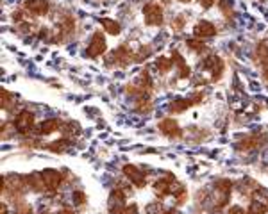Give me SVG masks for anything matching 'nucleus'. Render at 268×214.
<instances>
[{
    "instance_id": "obj_19",
    "label": "nucleus",
    "mask_w": 268,
    "mask_h": 214,
    "mask_svg": "<svg viewBox=\"0 0 268 214\" xmlns=\"http://www.w3.org/2000/svg\"><path fill=\"white\" fill-rule=\"evenodd\" d=\"M172 66H174V61L168 58H159L156 61V68H158L159 74H168L172 70Z\"/></svg>"
},
{
    "instance_id": "obj_25",
    "label": "nucleus",
    "mask_w": 268,
    "mask_h": 214,
    "mask_svg": "<svg viewBox=\"0 0 268 214\" xmlns=\"http://www.w3.org/2000/svg\"><path fill=\"white\" fill-rule=\"evenodd\" d=\"M152 54V50H151V46H142V48L138 50V52L134 54V61L136 62H142L143 59H147L149 56Z\"/></svg>"
},
{
    "instance_id": "obj_37",
    "label": "nucleus",
    "mask_w": 268,
    "mask_h": 214,
    "mask_svg": "<svg viewBox=\"0 0 268 214\" xmlns=\"http://www.w3.org/2000/svg\"><path fill=\"white\" fill-rule=\"evenodd\" d=\"M179 2H183V4H188V2H191V0H179Z\"/></svg>"
},
{
    "instance_id": "obj_16",
    "label": "nucleus",
    "mask_w": 268,
    "mask_h": 214,
    "mask_svg": "<svg viewBox=\"0 0 268 214\" xmlns=\"http://www.w3.org/2000/svg\"><path fill=\"white\" fill-rule=\"evenodd\" d=\"M73 30H75V20H73L72 14H65V16L59 20V32L72 34Z\"/></svg>"
},
{
    "instance_id": "obj_7",
    "label": "nucleus",
    "mask_w": 268,
    "mask_h": 214,
    "mask_svg": "<svg viewBox=\"0 0 268 214\" xmlns=\"http://www.w3.org/2000/svg\"><path fill=\"white\" fill-rule=\"evenodd\" d=\"M24 9L34 16H45L50 9V4L47 0H25Z\"/></svg>"
},
{
    "instance_id": "obj_8",
    "label": "nucleus",
    "mask_w": 268,
    "mask_h": 214,
    "mask_svg": "<svg viewBox=\"0 0 268 214\" xmlns=\"http://www.w3.org/2000/svg\"><path fill=\"white\" fill-rule=\"evenodd\" d=\"M123 175H125V177L129 178V180L132 182L136 188H140V190L147 186L145 175H143V173L140 172V170L136 168L134 164H125V166H123Z\"/></svg>"
},
{
    "instance_id": "obj_35",
    "label": "nucleus",
    "mask_w": 268,
    "mask_h": 214,
    "mask_svg": "<svg viewBox=\"0 0 268 214\" xmlns=\"http://www.w3.org/2000/svg\"><path fill=\"white\" fill-rule=\"evenodd\" d=\"M0 214H8V206H4V204L0 206Z\"/></svg>"
},
{
    "instance_id": "obj_11",
    "label": "nucleus",
    "mask_w": 268,
    "mask_h": 214,
    "mask_svg": "<svg viewBox=\"0 0 268 214\" xmlns=\"http://www.w3.org/2000/svg\"><path fill=\"white\" fill-rule=\"evenodd\" d=\"M172 61H174V64L177 66V70H179V78H190V75H191L190 66L186 64L184 58H183V56H181V54L177 52V50H172Z\"/></svg>"
},
{
    "instance_id": "obj_3",
    "label": "nucleus",
    "mask_w": 268,
    "mask_h": 214,
    "mask_svg": "<svg viewBox=\"0 0 268 214\" xmlns=\"http://www.w3.org/2000/svg\"><path fill=\"white\" fill-rule=\"evenodd\" d=\"M106 50H107L106 38L102 36V32H95L88 45V56L91 59H97V58H100L102 54H106Z\"/></svg>"
},
{
    "instance_id": "obj_38",
    "label": "nucleus",
    "mask_w": 268,
    "mask_h": 214,
    "mask_svg": "<svg viewBox=\"0 0 268 214\" xmlns=\"http://www.w3.org/2000/svg\"><path fill=\"white\" fill-rule=\"evenodd\" d=\"M163 2H165V4H168V2H170V0H163Z\"/></svg>"
},
{
    "instance_id": "obj_23",
    "label": "nucleus",
    "mask_w": 268,
    "mask_h": 214,
    "mask_svg": "<svg viewBox=\"0 0 268 214\" xmlns=\"http://www.w3.org/2000/svg\"><path fill=\"white\" fill-rule=\"evenodd\" d=\"M184 27H186V18H184V14H177V16L172 20V30L179 32V30H183Z\"/></svg>"
},
{
    "instance_id": "obj_15",
    "label": "nucleus",
    "mask_w": 268,
    "mask_h": 214,
    "mask_svg": "<svg viewBox=\"0 0 268 214\" xmlns=\"http://www.w3.org/2000/svg\"><path fill=\"white\" fill-rule=\"evenodd\" d=\"M191 106H193V102H191V100L177 98V100H174L170 106H168V111L174 112V114H179V112H184L186 109H190Z\"/></svg>"
},
{
    "instance_id": "obj_34",
    "label": "nucleus",
    "mask_w": 268,
    "mask_h": 214,
    "mask_svg": "<svg viewBox=\"0 0 268 214\" xmlns=\"http://www.w3.org/2000/svg\"><path fill=\"white\" fill-rule=\"evenodd\" d=\"M59 214H73V210H72V209H68V207H63L61 212H59Z\"/></svg>"
},
{
    "instance_id": "obj_29",
    "label": "nucleus",
    "mask_w": 268,
    "mask_h": 214,
    "mask_svg": "<svg viewBox=\"0 0 268 214\" xmlns=\"http://www.w3.org/2000/svg\"><path fill=\"white\" fill-rule=\"evenodd\" d=\"M63 128H65L66 136H73L75 132H79V125H75V124H66V125H63Z\"/></svg>"
},
{
    "instance_id": "obj_4",
    "label": "nucleus",
    "mask_w": 268,
    "mask_h": 214,
    "mask_svg": "<svg viewBox=\"0 0 268 214\" xmlns=\"http://www.w3.org/2000/svg\"><path fill=\"white\" fill-rule=\"evenodd\" d=\"M41 175H43V180H45V188H47V191H49L50 194H54L57 191V188L61 186L63 182V175L57 170H43L41 172Z\"/></svg>"
},
{
    "instance_id": "obj_22",
    "label": "nucleus",
    "mask_w": 268,
    "mask_h": 214,
    "mask_svg": "<svg viewBox=\"0 0 268 214\" xmlns=\"http://www.w3.org/2000/svg\"><path fill=\"white\" fill-rule=\"evenodd\" d=\"M188 48H191L193 52H204L206 50V45H204V40H199V38H191L186 42Z\"/></svg>"
},
{
    "instance_id": "obj_5",
    "label": "nucleus",
    "mask_w": 268,
    "mask_h": 214,
    "mask_svg": "<svg viewBox=\"0 0 268 214\" xmlns=\"http://www.w3.org/2000/svg\"><path fill=\"white\" fill-rule=\"evenodd\" d=\"M216 36V25L209 20H200L199 24L193 27V38L199 40H209V38Z\"/></svg>"
},
{
    "instance_id": "obj_24",
    "label": "nucleus",
    "mask_w": 268,
    "mask_h": 214,
    "mask_svg": "<svg viewBox=\"0 0 268 214\" xmlns=\"http://www.w3.org/2000/svg\"><path fill=\"white\" fill-rule=\"evenodd\" d=\"M0 104H2V109H11V104H13V95L9 93V91L2 90V93H0Z\"/></svg>"
},
{
    "instance_id": "obj_17",
    "label": "nucleus",
    "mask_w": 268,
    "mask_h": 214,
    "mask_svg": "<svg viewBox=\"0 0 268 214\" xmlns=\"http://www.w3.org/2000/svg\"><path fill=\"white\" fill-rule=\"evenodd\" d=\"M102 27H104V30H106L107 34H111V36H118L120 30H122L120 24L111 20V18H102Z\"/></svg>"
},
{
    "instance_id": "obj_27",
    "label": "nucleus",
    "mask_w": 268,
    "mask_h": 214,
    "mask_svg": "<svg viewBox=\"0 0 268 214\" xmlns=\"http://www.w3.org/2000/svg\"><path fill=\"white\" fill-rule=\"evenodd\" d=\"M15 214H33V207L29 206V204H17Z\"/></svg>"
},
{
    "instance_id": "obj_12",
    "label": "nucleus",
    "mask_w": 268,
    "mask_h": 214,
    "mask_svg": "<svg viewBox=\"0 0 268 214\" xmlns=\"http://www.w3.org/2000/svg\"><path fill=\"white\" fill-rule=\"evenodd\" d=\"M159 130L165 134V136H170V138H177L181 134V128H179V124L175 120L172 118H165L159 122Z\"/></svg>"
},
{
    "instance_id": "obj_13",
    "label": "nucleus",
    "mask_w": 268,
    "mask_h": 214,
    "mask_svg": "<svg viewBox=\"0 0 268 214\" xmlns=\"http://www.w3.org/2000/svg\"><path fill=\"white\" fill-rule=\"evenodd\" d=\"M25 182H27L29 190L34 191V193H41V191L47 190V188H45V180H43V175H41V173H31V175L25 177Z\"/></svg>"
},
{
    "instance_id": "obj_6",
    "label": "nucleus",
    "mask_w": 268,
    "mask_h": 214,
    "mask_svg": "<svg viewBox=\"0 0 268 214\" xmlns=\"http://www.w3.org/2000/svg\"><path fill=\"white\" fill-rule=\"evenodd\" d=\"M111 59H113L116 66H127L130 61H134V56L130 54V50L127 48L125 45H122V46H118V48H114L106 61H111Z\"/></svg>"
},
{
    "instance_id": "obj_1",
    "label": "nucleus",
    "mask_w": 268,
    "mask_h": 214,
    "mask_svg": "<svg viewBox=\"0 0 268 214\" xmlns=\"http://www.w3.org/2000/svg\"><path fill=\"white\" fill-rule=\"evenodd\" d=\"M143 16H145L147 25H161L163 20H165L163 8L158 2H147L145 8H143Z\"/></svg>"
},
{
    "instance_id": "obj_20",
    "label": "nucleus",
    "mask_w": 268,
    "mask_h": 214,
    "mask_svg": "<svg viewBox=\"0 0 268 214\" xmlns=\"http://www.w3.org/2000/svg\"><path fill=\"white\" fill-rule=\"evenodd\" d=\"M172 194H174V198H175V202H177V206H183V204L186 202V198H188L186 190H184V188H183L181 184L175 186L174 191H172Z\"/></svg>"
},
{
    "instance_id": "obj_36",
    "label": "nucleus",
    "mask_w": 268,
    "mask_h": 214,
    "mask_svg": "<svg viewBox=\"0 0 268 214\" xmlns=\"http://www.w3.org/2000/svg\"><path fill=\"white\" fill-rule=\"evenodd\" d=\"M161 214H175V209H167V210H163Z\"/></svg>"
},
{
    "instance_id": "obj_33",
    "label": "nucleus",
    "mask_w": 268,
    "mask_h": 214,
    "mask_svg": "<svg viewBox=\"0 0 268 214\" xmlns=\"http://www.w3.org/2000/svg\"><path fill=\"white\" fill-rule=\"evenodd\" d=\"M24 11H25V9H24ZM24 11H22V9H18V11L13 12V20L17 22V24H24V20H22V18H24Z\"/></svg>"
},
{
    "instance_id": "obj_10",
    "label": "nucleus",
    "mask_w": 268,
    "mask_h": 214,
    "mask_svg": "<svg viewBox=\"0 0 268 214\" xmlns=\"http://www.w3.org/2000/svg\"><path fill=\"white\" fill-rule=\"evenodd\" d=\"M175 186H177L175 178H159V180H156V184H154L156 194H158L159 198L168 196V194L174 191Z\"/></svg>"
},
{
    "instance_id": "obj_18",
    "label": "nucleus",
    "mask_w": 268,
    "mask_h": 214,
    "mask_svg": "<svg viewBox=\"0 0 268 214\" xmlns=\"http://www.w3.org/2000/svg\"><path fill=\"white\" fill-rule=\"evenodd\" d=\"M136 84H138V86H142L143 90L151 91L152 90V78H151V75H149V72L143 70L142 74H140V77L136 78Z\"/></svg>"
},
{
    "instance_id": "obj_28",
    "label": "nucleus",
    "mask_w": 268,
    "mask_h": 214,
    "mask_svg": "<svg viewBox=\"0 0 268 214\" xmlns=\"http://www.w3.org/2000/svg\"><path fill=\"white\" fill-rule=\"evenodd\" d=\"M225 214H248L247 207H241V206H231L227 210H225Z\"/></svg>"
},
{
    "instance_id": "obj_2",
    "label": "nucleus",
    "mask_w": 268,
    "mask_h": 214,
    "mask_svg": "<svg viewBox=\"0 0 268 214\" xmlns=\"http://www.w3.org/2000/svg\"><path fill=\"white\" fill-rule=\"evenodd\" d=\"M13 127H15L17 132H20V134L31 132L34 127V114L31 111H20L17 118H15V122H13Z\"/></svg>"
},
{
    "instance_id": "obj_31",
    "label": "nucleus",
    "mask_w": 268,
    "mask_h": 214,
    "mask_svg": "<svg viewBox=\"0 0 268 214\" xmlns=\"http://www.w3.org/2000/svg\"><path fill=\"white\" fill-rule=\"evenodd\" d=\"M73 202H75V204H84L86 202L84 193H82V191H75V193H73Z\"/></svg>"
},
{
    "instance_id": "obj_30",
    "label": "nucleus",
    "mask_w": 268,
    "mask_h": 214,
    "mask_svg": "<svg viewBox=\"0 0 268 214\" xmlns=\"http://www.w3.org/2000/svg\"><path fill=\"white\" fill-rule=\"evenodd\" d=\"M120 214H138V206H136V204H130V206H125L122 210H120Z\"/></svg>"
},
{
    "instance_id": "obj_21",
    "label": "nucleus",
    "mask_w": 268,
    "mask_h": 214,
    "mask_svg": "<svg viewBox=\"0 0 268 214\" xmlns=\"http://www.w3.org/2000/svg\"><path fill=\"white\" fill-rule=\"evenodd\" d=\"M68 144H70V141L66 140V138H63V140H57V141H54V143H50L47 148L57 154V152H65V150L68 148Z\"/></svg>"
},
{
    "instance_id": "obj_14",
    "label": "nucleus",
    "mask_w": 268,
    "mask_h": 214,
    "mask_svg": "<svg viewBox=\"0 0 268 214\" xmlns=\"http://www.w3.org/2000/svg\"><path fill=\"white\" fill-rule=\"evenodd\" d=\"M63 127V122L57 118H49L45 120L43 124L40 125V134H52V132L59 130Z\"/></svg>"
},
{
    "instance_id": "obj_9",
    "label": "nucleus",
    "mask_w": 268,
    "mask_h": 214,
    "mask_svg": "<svg viewBox=\"0 0 268 214\" xmlns=\"http://www.w3.org/2000/svg\"><path fill=\"white\" fill-rule=\"evenodd\" d=\"M127 193L123 190H113L109 194V214H118L123 209V202H125Z\"/></svg>"
},
{
    "instance_id": "obj_26",
    "label": "nucleus",
    "mask_w": 268,
    "mask_h": 214,
    "mask_svg": "<svg viewBox=\"0 0 268 214\" xmlns=\"http://www.w3.org/2000/svg\"><path fill=\"white\" fill-rule=\"evenodd\" d=\"M151 107H152L151 100H149V98H140L138 104H136V111H138V112H149V111H151Z\"/></svg>"
},
{
    "instance_id": "obj_32",
    "label": "nucleus",
    "mask_w": 268,
    "mask_h": 214,
    "mask_svg": "<svg viewBox=\"0 0 268 214\" xmlns=\"http://www.w3.org/2000/svg\"><path fill=\"white\" fill-rule=\"evenodd\" d=\"M199 4L202 9H211V8H215L216 0H199Z\"/></svg>"
}]
</instances>
